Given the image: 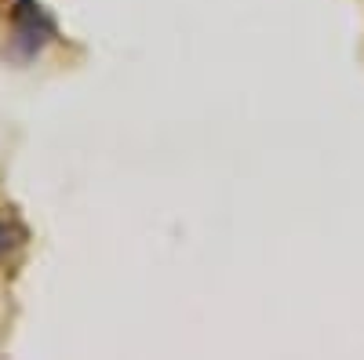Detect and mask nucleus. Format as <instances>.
Masks as SVG:
<instances>
[{
    "label": "nucleus",
    "mask_w": 364,
    "mask_h": 360,
    "mask_svg": "<svg viewBox=\"0 0 364 360\" xmlns=\"http://www.w3.org/2000/svg\"><path fill=\"white\" fill-rule=\"evenodd\" d=\"M18 240H22V229L15 222H8V219H0V255H8Z\"/></svg>",
    "instance_id": "f03ea898"
},
{
    "label": "nucleus",
    "mask_w": 364,
    "mask_h": 360,
    "mask_svg": "<svg viewBox=\"0 0 364 360\" xmlns=\"http://www.w3.org/2000/svg\"><path fill=\"white\" fill-rule=\"evenodd\" d=\"M15 33H18V44H26V51H37V48L55 33V26H51V18L44 15L41 4H33V0H18Z\"/></svg>",
    "instance_id": "f257e3e1"
}]
</instances>
